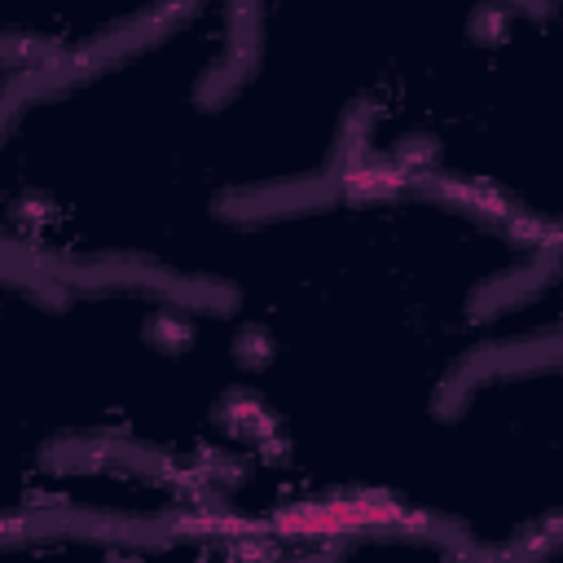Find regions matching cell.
<instances>
[{"instance_id":"cell-1","label":"cell","mask_w":563,"mask_h":563,"mask_svg":"<svg viewBox=\"0 0 563 563\" xmlns=\"http://www.w3.org/2000/svg\"><path fill=\"white\" fill-rule=\"evenodd\" d=\"M317 541L229 523H0V563H295Z\"/></svg>"}]
</instances>
